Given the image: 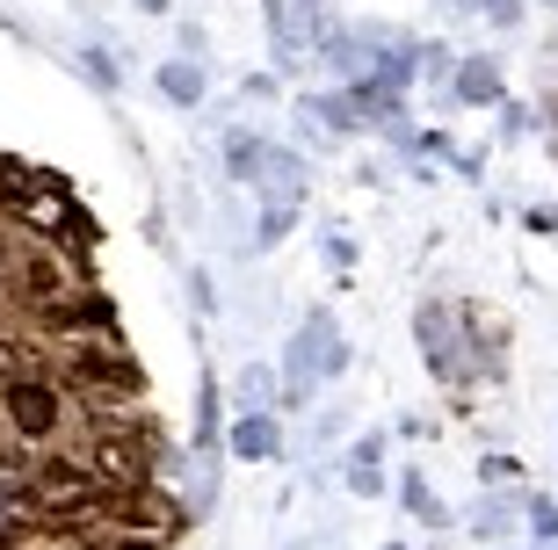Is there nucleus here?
Instances as JSON below:
<instances>
[{
    "label": "nucleus",
    "instance_id": "obj_1",
    "mask_svg": "<svg viewBox=\"0 0 558 550\" xmlns=\"http://www.w3.org/2000/svg\"><path fill=\"white\" fill-rule=\"evenodd\" d=\"M65 428H73V399L59 391V377L44 363H29V369H15L8 384H0V435L15 449H51V442H65Z\"/></svg>",
    "mask_w": 558,
    "mask_h": 550
},
{
    "label": "nucleus",
    "instance_id": "obj_2",
    "mask_svg": "<svg viewBox=\"0 0 558 550\" xmlns=\"http://www.w3.org/2000/svg\"><path fill=\"white\" fill-rule=\"evenodd\" d=\"M414 333H421V363L442 377V384H472V369H464V319L457 305H421L414 311Z\"/></svg>",
    "mask_w": 558,
    "mask_h": 550
},
{
    "label": "nucleus",
    "instance_id": "obj_3",
    "mask_svg": "<svg viewBox=\"0 0 558 550\" xmlns=\"http://www.w3.org/2000/svg\"><path fill=\"white\" fill-rule=\"evenodd\" d=\"M37 240H44V246H59V254H65L73 268H87V261H95V246H102V224H95V210L59 204L51 218L37 224Z\"/></svg>",
    "mask_w": 558,
    "mask_h": 550
},
{
    "label": "nucleus",
    "instance_id": "obj_4",
    "mask_svg": "<svg viewBox=\"0 0 558 550\" xmlns=\"http://www.w3.org/2000/svg\"><path fill=\"white\" fill-rule=\"evenodd\" d=\"M226 449L240 456V464H276V456H283V428H276L269 413H240L232 435H226Z\"/></svg>",
    "mask_w": 558,
    "mask_h": 550
},
{
    "label": "nucleus",
    "instance_id": "obj_5",
    "mask_svg": "<svg viewBox=\"0 0 558 550\" xmlns=\"http://www.w3.org/2000/svg\"><path fill=\"white\" fill-rule=\"evenodd\" d=\"M153 81H160V95L174 109H204V65H196V59H167Z\"/></svg>",
    "mask_w": 558,
    "mask_h": 550
},
{
    "label": "nucleus",
    "instance_id": "obj_6",
    "mask_svg": "<svg viewBox=\"0 0 558 550\" xmlns=\"http://www.w3.org/2000/svg\"><path fill=\"white\" fill-rule=\"evenodd\" d=\"M457 102H472V109H486V102H500V73H494V59H464L457 65Z\"/></svg>",
    "mask_w": 558,
    "mask_h": 550
},
{
    "label": "nucleus",
    "instance_id": "obj_7",
    "mask_svg": "<svg viewBox=\"0 0 558 550\" xmlns=\"http://www.w3.org/2000/svg\"><path fill=\"white\" fill-rule=\"evenodd\" d=\"M262 182H269V204H298L305 160H298V152H269V160H262Z\"/></svg>",
    "mask_w": 558,
    "mask_h": 550
},
{
    "label": "nucleus",
    "instance_id": "obj_8",
    "mask_svg": "<svg viewBox=\"0 0 558 550\" xmlns=\"http://www.w3.org/2000/svg\"><path fill=\"white\" fill-rule=\"evenodd\" d=\"M262 160H269V145L254 138V131H232V138H226V167H232V182H262Z\"/></svg>",
    "mask_w": 558,
    "mask_h": 550
},
{
    "label": "nucleus",
    "instance_id": "obj_9",
    "mask_svg": "<svg viewBox=\"0 0 558 550\" xmlns=\"http://www.w3.org/2000/svg\"><path fill=\"white\" fill-rule=\"evenodd\" d=\"M377 456H385V442H377V435H363V442H355V464H349V486L363 492V500H371V492L385 486V470H377Z\"/></svg>",
    "mask_w": 558,
    "mask_h": 550
},
{
    "label": "nucleus",
    "instance_id": "obj_10",
    "mask_svg": "<svg viewBox=\"0 0 558 550\" xmlns=\"http://www.w3.org/2000/svg\"><path fill=\"white\" fill-rule=\"evenodd\" d=\"M240 399H247V413H262V406L276 399V369H262V363H254L247 377H240Z\"/></svg>",
    "mask_w": 558,
    "mask_h": 550
},
{
    "label": "nucleus",
    "instance_id": "obj_11",
    "mask_svg": "<svg viewBox=\"0 0 558 550\" xmlns=\"http://www.w3.org/2000/svg\"><path fill=\"white\" fill-rule=\"evenodd\" d=\"M290 218H298V204H269V210H262V224H254V246H276L290 232Z\"/></svg>",
    "mask_w": 558,
    "mask_h": 550
},
{
    "label": "nucleus",
    "instance_id": "obj_12",
    "mask_svg": "<svg viewBox=\"0 0 558 550\" xmlns=\"http://www.w3.org/2000/svg\"><path fill=\"white\" fill-rule=\"evenodd\" d=\"M196 428H204V442L218 435V384H210V377L196 384Z\"/></svg>",
    "mask_w": 558,
    "mask_h": 550
},
{
    "label": "nucleus",
    "instance_id": "obj_13",
    "mask_svg": "<svg viewBox=\"0 0 558 550\" xmlns=\"http://www.w3.org/2000/svg\"><path fill=\"white\" fill-rule=\"evenodd\" d=\"M530 529L551 543V536H558V500H530Z\"/></svg>",
    "mask_w": 558,
    "mask_h": 550
},
{
    "label": "nucleus",
    "instance_id": "obj_14",
    "mask_svg": "<svg viewBox=\"0 0 558 550\" xmlns=\"http://www.w3.org/2000/svg\"><path fill=\"white\" fill-rule=\"evenodd\" d=\"M478 536H494V529H508V500H486V508H478V522H472Z\"/></svg>",
    "mask_w": 558,
    "mask_h": 550
},
{
    "label": "nucleus",
    "instance_id": "obj_15",
    "mask_svg": "<svg viewBox=\"0 0 558 550\" xmlns=\"http://www.w3.org/2000/svg\"><path fill=\"white\" fill-rule=\"evenodd\" d=\"M87 81L102 87V95H109V87H117V65H109V51H87Z\"/></svg>",
    "mask_w": 558,
    "mask_h": 550
},
{
    "label": "nucleus",
    "instance_id": "obj_16",
    "mask_svg": "<svg viewBox=\"0 0 558 550\" xmlns=\"http://www.w3.org/2000/svg\"><path fill=\"white\" fill-rule=\"evenodd\" d=\"M478 8H486V22H494V29H508V22L522 15V0H478Z\"/></svg>",
    "mask_w": 558,
    "mask_h": 550
},
{
    "label": "nucleus",
    "instance_id": "obj_17",
    "mask_svg": "<svg viewBox=\"0 0 558 550\" xmlns=\"http://www.w3.org/2000/svg\"><path fill=\"white\" fill-rule=\"evenodd\" d=\"M305 8V22H327V0H298Z\"/></svg>",
    "mask_w": 558,
    "mask_h": 550
},
{
    "label": "nucleus",
    "instance_id": "obj_18",
    "mask_svg": "<svg viewBox=\"0 0 558 550\" xmlns=\"http://www.w3.org/2000/svg\"><path fill=\"white\" fill-rule=\"evenodd\" d=\"M138 8H145V15H167V0H138Z\"/></svg>",
    "mask_w": 558,
    "mask_h": 550
},
{
    "label": "nucleus",
    "instance_id": "obj_19",
    "mask_svg": "<svg viewBox=\"0 0 558 550\" xmlns=\"http://www.w3.org/2000/svg\"><path fill=\"white\" fill-rule=\"evenodd\" d=\"M551 8H558V0H551Z\"/></svg>",
    "mask_w": 558,
    "mask_h": 550
}]
</instances>
